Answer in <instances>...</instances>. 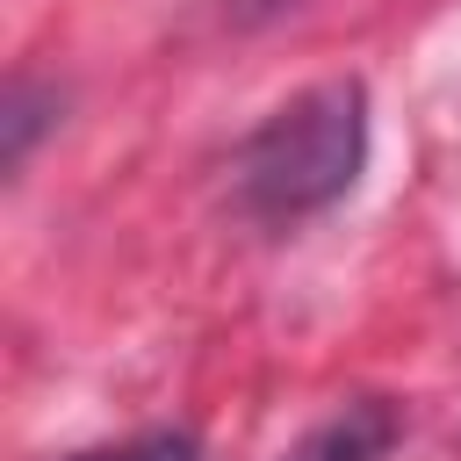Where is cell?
Returning <instances> with one entry per match:
<instances>
[{
	"instance_id": "3",
	"label": "cell",
	"mask_w": 461,
	"mask_h": 461,
	"mask_svg": "<svg viewBox=\"0 0 461 461\" xmlns=\"http://www.w3.org/2000/svg\"><path fill=\"white\" fill-rule=\"evenodd\" d=\"M50 122H58V94H43L36 79H14V86H7V115H0V158H7V173L29 158V144H36Z\"/></svg>"
},
{
	"instance_id": "5",
	"label": "cell",
	"mask_w": 461,
	"mask_h": 461,
	"mask_svg": "<svg viewBox=\"0 0 461 461\" xmlns=\"http://www.w3.org/2000/svg\"><path fill=\"white\" fill-rule=\"evenodd\" d=\"M281 7H303V0H245V14H281Z\"/></svg>"
},
{
	"instance_id": "2",
	"label": "cell",
	"mask_w": 461,
	"mask_h": 461,
	"mask_svg": "<svg viewBox=\"0 0 461 461\" xmlns=\"http://www.w3.org/2000/svg\"><path fill=\"white\" fill-rule=\"evenodd\" d=\"M396 447V403H382V396H360V403H346V411H331L288 461H382Z\"/></svg>"
},
{
	"instance_id": "4",
	"label": "cell",
	"mask_w": 461,
	"mask_h": 461,
	"mask_svg": "<svg viewBox=\"0 0 461 461\" xmlns=\"http://www.w3.org/2000/svg\"><path fill=\"white\" fill-rule=\"evenodd\" d=\"M72 461H202V447L187 432H137L122 447H94V454H72Z\"/></svg>"
},
{
	"instance_id": "1",
	"label": "cell",
	"mask_w": 461,
	"mask_h": 461,
	"mask_svg": "<svg viewBox=\"0 0 461 461\" xmlns=\"http://www.w3.org/2000/svg\"><path fill=\"white\" fill-rule=\"evenodd\" d=\"M360 166H367V86L346 72V79H317V86L288 94L238 144L230 187H238V209L252 223L295 230L303 216L353 194Z\"/></svg>"
}]
</instances>
